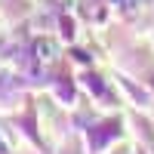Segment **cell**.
I'll return each instance as SVG.
<instances>
[{
	"instance_id": "obj_1",
	"label": "cell",
	"mask_w": 154,
	"mask_h": 154,
	"mask_svg": "<svg viewBox=\"0 0 154 154\" xmlns=\"http://www.w3.org/2000/svg\"><path fill=\"white\" fill-rule=\"evenodd\" d=\"M34 59H37V62H56V59H59V43L49 40V37L37 40V43H34Z\"/></svg>"
},
{
	"instance_id": "obj_2",
	"label": "cell",
	"mask_w": 154,
	"mask_h": 154,
	"mask_svg": "<svg viewBox=\"0 0 154 154\" xmlns=\"http://www.w3.org/2000/svg\"><path fill=\"white\" fill-rule=\"evenodd\" d=\"M62 34H65V40H74V22L71 19L62 22Z\"/></svg>"
},
{
	"instance_id": "obj_3",
	"label": "cell",
	"mask_w": 154,
	"mask_h": 154,
	"mask_svg": "<svg viewBox=\"0 0 154 154\" xmlns=\"http://www.w3.org/2000/svg\"><path fill=\"white\" fill-rule=\"evenodd\" d=\"M12 145H9V139H6V130H0V154H9Z\"/></svg>"
}]
</instances>
